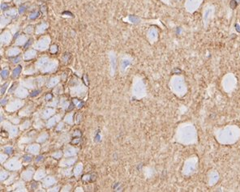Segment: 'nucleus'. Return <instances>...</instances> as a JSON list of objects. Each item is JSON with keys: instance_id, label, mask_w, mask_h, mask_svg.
<instances>
[{"instance_id": "obj_1", "label": "nucleus", "mask_w": 240, "mask_h": 192, "mask_svg": "<svg viewBox=\"0 0 240 192\" xmlns=\"http://www.w3.org/2000/svg\"><path fill=\"white\" fill-rule=\"evenodd\" d=\"M230 7L232 8V9H235V7L238 6V3H237V2L235 1V0H231L230 1Z\"/></svg>"}, {"instance_id": "obj_2", "label": "nucleus", "mask_w": 240, "mask_h": 192, "mask_svg": "<svg viewBox=\"0 0 240 192\" xmlns=\"http://www.w3.org/2000/svg\"><path fill=\"white\" fill-rule=\"evenodd\" d=\"M20 71H21V67H17L16 69H15V71H14V72H13V76H18L19 75V74H20Z\"/></svg>"}, {"instance_id": "obj_3", "label": "nucleus", "mask_w": 240, "mask_h": 192, "mask_svg": "<svg viewBox=\"0 0 240 192\" xmlns=\"http://www.w3.org/2000/svg\"><path fill=\"white\" fill-rule=\"evenodd\" d=\"M101 136H100V135L99 134H97L96 135V136H95V139H94V140L95 141H100L101 140V138H100Z\"/></svg>"}, {"instance_id": "obj_4", "label": "nucleus", "mask_w": 240, "mask_h": 192, "mask_svg": "<svg viewBox=\"0 0 240 192\" xmlns=\"http://www.w3.org/2000/svg\"><path fill=\"white\" fill-rule=\"evenodd\" d=\"M33 93H31V96H32V97H35V96L38 95V94L40 93V91L39 90H37V91H34Z\"/></svg>"}, {"instance_id": "obj_5", "label": "nucleus", "mask_w": 240, "mask_h": 192, "mask_svg": "<svg viewBox=\"0 0 240 192\" xmlns=\"http://www.w3.org/2000/svg\"><path fill=\"white\" fill-rule=\"evenodd\" d=\"M7 84H4V88H2V89H1V92H2V93H4V92H5V89H6V88H7Z\"/></svg>"}, {"instance_id": "obj_6", "label": "nucleus", "mask_w": 240, "mask_h": 192, "mask_svg": "<svg viewBox=\"0 0 240 192\" xmlns=\"http://www.w3.org/2000/svg\"><path fill=\"white\" fill-rule=\"evenodd\" d=\"M24 159H25V161H30L32 158H31V157H28V156H27V157H25V158H24Z\"/></svg>"}]
</instances>
